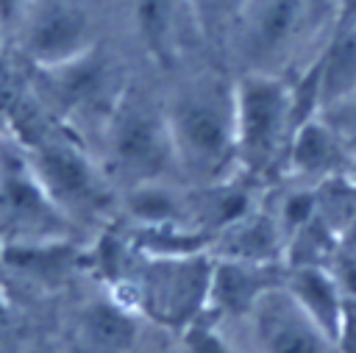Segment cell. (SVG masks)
Wrapping results in <instances>:
<instances>
[{
  "instance_id": "obj_1",
  "label": "cell",
  "mask_w": 356,
  "mask_h": 353,
  "mask_svg": "<svg viewBox=\"0 0 356 353\" xmlns=\"http://www.w3.org/2000/svg\"><path fill=\"white\" fill-rule=\"evenodd\" d=\"M164 106L178 175L195 186L239 175L236 167V111L234 81L203 72L181 81Z\"/></svg>"
},
{
  "instance_id": "obj_2",
  "label": "cell",
  "mask_w": 356,
  "mask_h": 353,
  "mask_svg": "<svg viewBox=\"0 0 356 353\" xmlns=\"http://www.w3.org/2000/svg\"><path fill=\"white\" fill-rule=\"evenodd\" d=\"M211 270L214 256L209 250L181 256H147L134 250L128 270L114 286L117 297L139 317L181 334L209 317Z\"/></svg>"
},
{
  "instance_id": "obj_3",
  "label": "cell",
  "mask_w": 356,
  "mask_h": 353,
  "mask_svg": "<svg viewBox=\"0 0 356 353\" xmlns=\"http://www.w3.org/2000/svg\"><path fill=\"white\" fill-rule=\"evenodd\" d=\"M325 0H245L225 44L239 72L284 75L323 33Z\"/></svg>"
},
{
  "instance_id": "obj_4",
  "label": "cell",
  "mask_w": 356,
  "mask_h": 353,
  "mask_svg": "<svg viewBox=\"0 0 356 353\" xmlns=\"http://www.w3.org/2000/svg\"><path fill=\"white\" fill-rule=\"evenodd\" d=\"M236 111V167L245 178H267L286 164V150L298 128L292 81L267 72H239L234 78Z\"/></svg>"
},
{
  "instance_id": "obj_5",
  "label": "cell",
  "mask_w": 356,
  "mask_h": 353,
  "mask_svg": "<svg viewBox=\"0 0 356 353\" xmlns=\"http://www.w3.org/2000/svg\"><path fill=\"white\" fill-rule=\"evenodd\" d=\"M106 175L125 186L142 181H172L178 175L164 106L142 92L122 89L103 120Z\"/></svg>"
},
{
  "instance_id": "obj_6",
  "label": "cell",
  "mask_w": 356,
  "mask_h": 353,
  "mask_svg": "<svg viewBox=\"0 0 356 353\" xmlns=\"http://www.w3.org/2000/svg\"><path fill=\"white\" fill-rule=\"evenodd\" d=\"M19 145L42 189L70 222H95L103 217L111 206L108 175L75 139L56 131H39Z\"/></svg>"
},
{
  "instance_id": "obj_7",
  "label": "cell",
  "mask_w": 356,
  "mask_h": 353,
  "mask_svg": "<svg viewBox=\"0 0 356 353\" xmlns=\"http://www.w3.org/2000/svg\"><path fill=\"white\" fill-rule=\"evenodd\" d=\"M0 222L11 233L8 245L67 239L70 228V220L42 189L17 139H0Z\"/></svg>"
},
{
  "instance_id": "obj_8",
  "label": "cell",
  "mask_w": 356,
  "mask_h": 353,
  "mask_svg": "<svg viewBox=\"0 0 356 353\" xmlns=\"http://www.w3.org/2000/svg\"><path fill=\"white\" fill-rule=\"evenodd\" d=\"M22 56L36 67H56L97 47V31L81 0H31L17 22Z\"/></svg>"
},
{
  "instance_id": "obj_9",
  "label": "cell",
  "mask_w": 356,
  "mask_h": 353,
  "mask_svg": "<svg viewBox=\"0 0 356 353\" xmlns=\"http://www.w3.org/2000/svg\"><path fill=\"white\" fill-rule=\"evenodd\" d=\"M256 353H339L337 342L281 286L270 289L245 317Z\"/></svg>"
},
{
  "instance_id": "obj_10",
  "label": "cell",
  "mask_w": 356,
  "mask_h": 353,
  "mask_svg": "<svg viewBox=\"0 0 356 353\" xmlns=\"http://www.w3.org/2000/svg\"><path fill=\"white\" fill-rule=\"evenodd\" d=\"M39 81L47 100L58 111L64 114L100 111L103 120L122 92V86L114 81V64L106 56H100L97 47L72 61L42 67Z\"/></svg>"
},
{
  "instance_id": "obj_11",
  "label": "cell",
  "mask_w": 356,
  "mask_h": 353,
  "mask_svg": "<svg viewBox=\"0 0 356 353\" xmlns=\"http://www.w3.org/2000/svg\"><path fill=\"white\" fill-rule=\"evenodd\" d=\"M286 264H261L214 256L209 314L220 317H248L253 306L275 286L284 284Z\"/></svg>"
},
{
  "instance_id": "obj_12",
  "label": "cell",
  "mask_w": 356,
  "mask_h": 353,
  "mask_svg": "<svg viewBox=\"0 0 356 353\" xmlns=\"http://www.w3.org/2000/svg\"><path fill=\"white\" fill-rule=\"evenodd\" d=\"M350 164H353L350 150L345 147L339 133L317 114L295 128L284 167L303 181L323 183V181L345 178Z\"/></svg>"
},
{
  "instance_id": "obj_13",
  "label": "cell",
  "mask_w": 356,
  "mask_h": 353,
  "mask_svg": "<svg viewBox=\"0 0 356 353\" xmlns=\"http://www.w3.org/2000/svg\"><path fill=\"white\" fill-rule=\"evenodd\" d=\"M125 11L142 50L153 61L170 64L181 53L184 31L192 25L184 0H125Z\"/></svg>"
},
{
  "instance_id": "obj_14",
  "label": "cell",
  "mask_w": 356,
  "mask_h": 353,
  "mask_svg": "<svg viewBox=\"0 0 356 353\" xmlns=\"http://www.w3.org/2000/svg\"><path fill=\"white\" fill-rule=\"evenodd\" d=\"M284 289L337 342L345 322V311H348V300L342 295L339 281L323 264H295V267H286Z\"/></svg>"
},
{
  "instance_id": "obj_15",
  "label": "cell",
  "mask_w": 356,
  "mask_h": 353,
  "mask_svg": "<svg viewBox=\"0 0 356 353\" xmlns=\"http://www.w3.org/2000/svg\"><path fill=\"white\" fill-rule=\"evenodd\" d=\"M217 250L211 256L239 258V261H261V264H284L286 239L275 220V214L250 208L245 217L231 222L214 236Z\"/></svg>"
},
{
  "instance_id": "obj_16",
  "label": "cell",
  "mask_w": 356,
  "mask_h": 353,
  "mask_svg": "<svg viewBox=\"0 0 356 353\" xmlns=\"http://www.w3.org/2000/svg\"><path fill=\"white\" fill-rule=\"evenodd\" d=\"M142 317L120 297H100L83 306L78 331L95 353H128L136 345Z\"/></svg>"
},
{
  "instance_id": "obj_17",
  "label": "cell",
  "mask_w": 356,
  "mask_h": 353,
  "mask_svg": "<svg viewBox=\"0 0 356 353\" xmlns=\"http://www.w3.org/2000/svg\"><path fill=\"white\" fill-rule=\"evenodd\" d=\"M320 83V114L356 95V25L331 28L314 56Z\"/></svg>"
},
{
  "instance_id": "obj_18",
  "label": "cell",
  "mask_w": 356,
  "mask_h": 353,
  "mask_svg": "<svg viewBox=\"0 0 356 353\" xmlns=\"http://www.w3.org/2000/svg\"><path fill=\"white\" fill-rule=\"evenodd\" d=\"M122 211L134 222V228H156V225H192L189 220V192L178 189L172 181H142L125 186Z\"/></svg>"
},
{
  "instance_id": "obj_19",
  "label": "cell",
  "mask_w": 356,
  "mask_h": 353,
  "mask_svg": "<svg viewBox=\"0 0 356 353\" xmlns=\"http://www.w3.org/2000/svg\"><path fill=\"white\" fill-rule=\"evenodd\" d=\"M195 31L206 42H225L245 0H184Z\"/></svg>"
},
{
  "instance_id": "obj_20",
  "label": "cell",
  "mask_w": 356,
  "mask_h": 353,
  "mask_svg": "<svg viewBox=\"0 0 356 353\" xmlns=\"http://www.w3.org/2000/svg\"><path fill=\"white\" fill-rule=\"evenodd\" d=\"M181 334H184V345H186L189 353H231L228 342L206 322V317L197 320L195 325H189Z\"/></svg>"
},
{
  "instance_id": "obj_21",
  "label": "cell",
  "mask_w": 356,
  "mask_h": 353,
  "mask_svg": "<svg viewBox=\"0 0 356 353\" xmlns=\"http://www.w3.org/2000/svg\"><path fill=\"white\" fill-rule=\"evenodd\" d=\"M31 0H0V28L3 31H14L17 22L22 19V14L28 11Z\"/></svg>"
},
{
  "instance_id": "obj_22",
  "label": "cell",
  "mask_w": 356,
  "mask_h": 353,
  "mask_svg": "<svg viewBox=\"0 0 356 353\" xmlns=\"http://www.w3.org/2000/svg\"><path fill=\"white\" fill-rule=\"evenodd\" d=\"M0 36H3V28H0Z\"/></svg>"
}]
</instances>
